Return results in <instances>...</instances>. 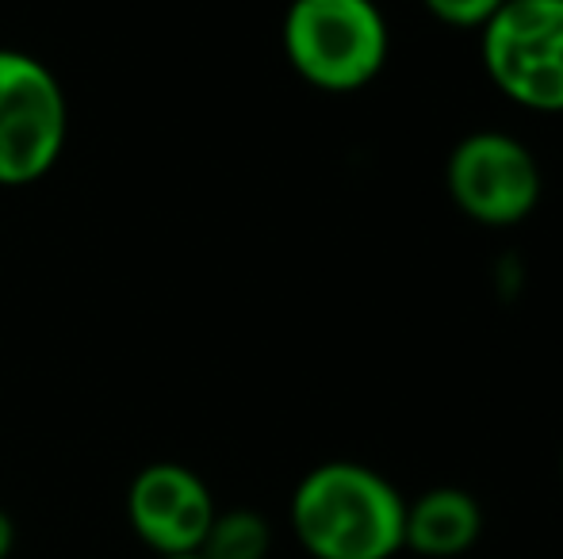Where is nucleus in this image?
<instances>
[{"mask_svg": "<svg viewBox=\"0 0 563 559\" xmlns=\"http://www.w3.org/2000/svg\"><path fill=\"white\" fill-rule=\"evenodd\" d=\"M288 522L311 559H395L407 499L368 463L327 460L296 483Z\"/></svg>", "mask_w": 563, "mask_h": 559, "instance_id": "f257e3e1", "label": "nucleus"}, {"mask_svg": "<svg viewBox=\"0 0 563 559\" xmlns=\"http://www.w3.org/2000/svg\"><path fill=\"white\" fill-rule=\"evenodd\" d=\"M280 43L311 89L361 92L391 58V23L376 0H291Z\"/></svg>", "mask_w": 563, "mask_h": 559, "instance_id": "f03ea898", "label": "nucleus"}, {"mask_svg": "<svg viewBox=\"0 0 563 559\" xmlns=\"http://www.w3.org/2000/svg\"><path fill=\"white\" fill-rule=\"evenodd\" d=\"M479 62L498 97L563 115V0H506L479 27Z\"/></svg>", "mask_w": 563, "mask_h": 559, "instance_id": "7ed1b4c3", "label": "nucleus"}, {"mask_svg": "<svg viewBox=\"0 0 563 559\" xmlns=\"http://www.w3.org/2000/svg\"><path fill=\"white\" fill-rule=\"evenodd\" d=\"M69 135L66 89L35 54L0 46V188H27L58 165Z\"/></svg>", "mask_w": 563, "mask_h": 559, "instance_id": "20e7f679", "label": "nucleus"}, {"mask_svg": "<svg viewBox=\"0 0 563 559\" xmlns=\"http://www.w3.org/2000/svg\"><path fill=\"white\" fill-rule=\"evenodd\" d=\"M445 188L456 211L487 231L526 223L544 195L537 154L510 131H472L449 149Z\"/></svg>", "mask_w": 563, "mask_h": 559, "instance_id": "39448f33", "label": "nucleus"}, {"mask_svg": "<svg viewBox=\"0 0 563 559\" xmlns=\"http://www.w3.org/2000/svg\"><path fill=\"white\" fill-rule=\"evenodd\" d=\"M216 514L211 487L185 463H146L126 487V522L154 556L200 552Z\"/></svg>", "mask_w": 563, "mask_h": 559, "instance_id": "423d86ee", "label": "nucleus"}, {"mask_svg": "<svg viewBox=\"0 0 563 559\" xmlns=\"http://www.w3.org/2000/svg\"><path fill=\"white\" fill-rule=\"evenodd\" d=\"M483 506L464 487H430L407 502V525H402V548L426 559H456L472 552L483 537Z\"/></svg>", "mask_w": 563, "mask_h": 559, "instance_id": "0eeeda50", "label": "nucleus"}, {"mask_svg": "<svg viewBox=\"0 0 563 559\" xmlns=\"http://www.w3.org/2000/svg\"><path fill=\"white\" fill-rule=\"evenodd\" d=\"M273 525L257 510H219L203 537V559H268Z\"/></svg>", "mask_w": 563, "mask_h": 559, "instance_id": "6e6552de", "label": "nucleus"}, {"mask_svg": "<svg viewBox=\"0 0 563 559\" xmlns=\"http://www.w3.org/2000/svg\"><path fill=\"white\" fill-rule=\"evenodd\" d=\"M503 4L506 0H422V8L433 20L456 31H479Z\"/></svg>", "mask_w": 563, "mask_h": 559, "instance_id": "1a4fd4ad", "label": "nucleus"}, {"mask_svg": "<svg viewBox=\"0 0 563 559\" xmlns=\"http://www.w3.org/2000/svg\"><path fill=\"white\" fill-rule=\"evenodd\" d=\"M15 552V522L4 506H0V559H12Z\"/></svg>", "mask_w": 563, "mask_h": 559, "instance_id": "9d476101", "label": "nucleus"}, {"mask_svg": "<svg viewBox=\"0 0 563 559\" xmlns=\"http://www.w3.org/2000/svg\"><path fill=\"white\" fill-rule=\"evenodd\" d=\"M154 559H203L200 552H188V556H154Z\"/></svg>", "mask_w": 563, "mask_h": 559, "instance_id": "9b49d317", "label": "nucleus"}, {"mask_svg": "<svg viewBox=\"0 0 563 559\" xmlns=\"http://www.w3.org/2000/svg\"><path fill=\"white\" fill-rule=\"evenodd\" d=\"M560 483H563V448H560Z\"/></svg>", "mask_w": 563, "mask_h": 559, "instance_id": "f8f14e48", "label": "nucleus"}]
</instances>
